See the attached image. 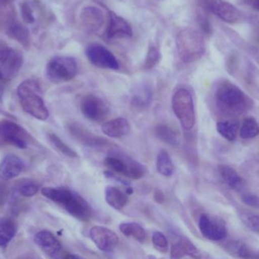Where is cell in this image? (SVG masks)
Here are the masks:
<instances>
[{
  "label": "cell",
  "instance_id": "cell-5",
  "mask_svg": "<svg viewBox=\"0 0 259 259\" xmlns=\"http://www.w3.org/2000/svg\"><path fill=\"white\" fill-rule=\"evenodd\" d=\"M103 162L109 171L135 180L142 178L147 170L143 164L121 153H111Z\"/></svg>",
  "mask_w": 259,
  "mask_h": 259
},
{
  "label": "cell",
  "instance_id": "cell-35",
  "mask_svg": "<svg viewBox=\"0 0 259 259\" xmlns=\"http://www.w3.org/2000/svg\"><path fill=\"white\" fill-rule=\"evenodd\" d=\"M152 242L153 245L160 250L161 252H165L168 249V241L167 238L165 237V235L162 232H154L152 235Z\"/></svg>",
  "mask_w": 259,
  "mask_h": 259
},
{
  "label": "cell",
  "instance_id": "cell-10",
  "mask_svg": "<svg viewBox=\"0 0 259 259\" xmlns=\"http://www.w3.org/2000/svg\"><path fill=\"white\" fill-rule=\"evenodd\" d=\"M199 5L228 23H235L241 17L239 9L226 0H199Z\"/></svg>",
  "mask_w": 259,
  "mask_h": 259
},
{
  "label": "cell",
  "instance_id": "cell-19",
  "mask_svg": "<svg viewBox=\"0 0 259 259\" xmlns=\"http://www.w3.org/2000/svg\"><path fill=\"white\" fill-rule=\"evenodd\" d=\"M24 162L14 154H7L0 162V179L3 181L11 180L23 171Z\"/></svg>",
  "mask_w": 259,
  "mask_h": 259
},
{
  "label": "cell",
  "instance_id": "cell-4",
  "mask_svg": "<svg viewBox=\"0 0 259 259\" xmlns=\"http://www.w3.org/2000/svg\"><path fill=\"white\" fill-rule=\"evenodd\" d=\"M176 48L179 58L184 63L198 60L205 52V44L201 33L190 27L183 28L177 33Z\"/></svg>",
  "mask_w": 259,
  "mask_h": 259
},
{
  "label": "cell",
  "instance_id": "cell-3",
  "mask_svg": "<svg viewBox=\"0 0 259 259\" xmlns=\"http://www.w3.org/2000/svg\"><path fill=\"white\" fill-rule=\"evenodd\" d=\"M40 86L34 80H24L17 87V95L22 109L39 120L49 117V110L40 95Z\"/></svg>",
  "mask_w": 259,
  "mask_h": 259
},
{
  "label": "cell",
  "instance_id": "cell-43",
  "mask_svg": "<svg viewBox=\"0 0 259 259\" xmlns=\"http://www.w3.org/2000/svg\"><path fill=\"white\" fill-rule=\"evenodd\" d=\"M2 112H3V111H2V110H1V108H0V113H2Z\"/></svg>",
  "mask_w": 259,
  "mask_h": 259
},
{
  "label": "cell",
  "instance_id": "cell-32",
  "mask_svg": "<svg viewBox=\"0 0 259 259\" xmlns=\"http://www.w3.org/2000/svg\"><path fill=\"white\" fill-rule=\"evenodd\" d=\"M217 131L226 140L234 141L238 131V123L235 121H220L217 123Z\"/></svg>",
  "mask_w": 259,
  "mask_h": 259
},
{
  "label": "cell",
  "instance_id": "cell-29",
  "mask_svg": "<svg viewBox=\"0 0 259 259\" xmlns=\"http://www.w3.org/2000/svg\"><path fill=\"white\" fill-rule=\"evenodd\" d=\"M228 250L234 256L240 257L242 259H257L258 255L248 248L243 242H232L228 246Z\"/></svg>",
  "mask_w": 259,
  "mask_h": 259
},
{
  "label": "cell",
  "instance_id": "cell-18",
  "mask_svg": "<svg viewBox=\"0 0 259 259\" xmlns=\"http://www.w3.org/2000/svg\"><path fill=\"white\" fill-rule=\"evenodd\" d=\"M103 13L95 6H85L80 12V24L85 31L95 32L103 24Z\"/></svg>",
  "mask_w": 259,
  "mask_h": 259
},
{
  "label": "cell",
  "instance_id": "cell-14",
  "mask_svg": "<svg viewBox=\"0 0 259 259\" xmlns=\"http://www.w3.org/2000/svg\"><path fill=\"white\" fill-rule=\"evenodd\" d=\"M198 228L202 236L211 241H220L227 235L225 224L222 221L213 219L208 214L203 213L200 215Z\"/></svg>",
  "mask_w": 259,
  "mask_h": 259
},
{
  "label": "cell",
  "instance_id": "cell-40",
  "mask_svg": "<svg viewBox=\"0 0 259 259\" xmlns=\"http://www.w3.org/2000/svg\"><path fill=\"white\" fill-rule=\"evenodd\" d=\"M60 259H85L77 254H65L60 257Z\"/></svg>",
  "mask_w": 259,
  "mask_h": 259
},
{
  "label": "cell",
  "instance_id": "cell-38",
  "mask_svg": "<svg viewBox=\"0 0 259 259\" xmlns=\"http://www.w3.org/2000/svg\"><path fill=\"white\" fill-rule=\"evenodd\" d=\"M18 192H19L20 195H22L24 197H31V196L36 194L37 186L34 183H30V182L29 183H25V184H22L19 187Z\"/></svg>",
  "mask_w": 259,
  "mask_h": 259
},
{
  "label": "cell",
  "instance_id": "cell-39",
  "mask_svg": "<svg viewBox=\"0 0 259 259\" xmlns=\"http://www.w3.org/2000/svg\"><path fill=\"white\" fill-rule=\"evenodd\" d=\"M242 199L243 201L248 204V205H251V206H257L259 204V198L254 195V194H251V193H246L242 196Z\"/></svg>",
  "mask_w": 259,
  "mask_h": 259
},
{
  "label": "cell",
  "instance_id": "cell-33",
  "mask_svg": "<svg viewBox=\"0 0 259 259\" xmlns=\"http://www.w3.org/2000/svg\"><path fill=\"white\" fill-rule=\"evenodd\" d=\"M48 138H49L51 144L63 155L67 156V157H70V158H76L77 157V153L73 149H71L64 141H62L56 134L50 133V134H48Z\"/></svg>",
  "mask_w": 259,
  "mask_h": 259
},
{
  "label": "cell",
  "instance_id": "cell-22",
  "mask_svg": "<svg viewBox=\"0 0 259 259\" xmlns=\"http://www.w3.org/2000/svg\"><path fill=\"white\" fill-rule=\"evenodd\" d=\"M153 98L152 88L148 84H140L133 90L131 103L134 107L143 109L150 105Z\"/></svg>",
  "mask_w": 259,
  "mask_h": 259
},
{
  "label": "cell",
  "instance_id": "cell-37",
  "mask_svg": "<svg viewBox=\"0 0 259 259\" xmlns=\"http://www.w3.org/2000/svg\"><path fill=\"white\" fill-rule=\"evenodd\" d=\"M20 13L23 21L26 24L32 23L34 21V14L31 6L27 2H23L20 5Z\"/></svg>",
  "mask_w": 259,
  "mask_h": 259
},
{
  "label": "cell",
  "instance_id": "cell-15",
  "mask_svg": "<svg viewBox=\"0 0 259 259\" xmlns=\"http://www.w3.org/2000/svg\"><path fill=\"white\" fill-rule=\"evenodd\" d=\"M68 132L71 134L72 137H74L78 142L83 144L84 146L91 147V148H99L106 146L108 142L100 138L98 136H95L91 132H89L86 127H84L82 124L78 122H70L67 124Z\"/></svg>",
  "mask_w": 259,
  "mask_h": 259
},
{
  "label": "cell",
  "instance_id": "cell-21",
  "mask_svg": "<svg viewBox=\"0 0 259 259\" xmlns=\"http://www.w3.org/2000/svg\"><path fill=\"white\" fill-rule=\"evenodd\" d=\"M130 123L124 117H116L102 124V132L109 138H120L128 134Z\"/></svg>",
  "mask_w": 259,
  "mask_h": 259
},
{
  "label": "cell",
  "instance_id": "cell-20",
  "mask_svg": "<svg viewBox=\"0 0 259 259\" xmlns=\"http://www.w3.org/2000/svg\"><path fill=\"white\" fill-rule=\"evenodd\" d=\"M170 256L171 259H181L184 256L199 259L201 257V253L188 238L181 237L173 243L170 250Z\"/></svg>",
  "mask_w": 259,
  "mask_h": 259
},
{
  "label": "cell",
  "instance_id": "cell-24",
  "mask_svg": "<svg viewBox=\"0 0 259 259\" xmlns=\"http://www.w3.org/2000/svg\"><path fill=\"white\" fill-rule=\"evenodd\" d=\"M17 233V224L12 218H0V247L5 248Z\"/></svg>",
  "mask_w": 259,
  "mask_h": 259
},
{
  "label": "cell",
  "instance_id": "cell-42",
  "mask_svg": "<svg viewBox=\"0 0 259 259\" xmlns=\"http://www.w3.org/2000/svg\"><path fill=\"white\" fill-rule=\"evenodd\" d=\"M1 82V81H0ZM3 93H4V88L2 86V84L0 83V102H2V97H3Z\"/></svg>",
  "mask_w": 259,
  "mask_h": 259
},
{
  "label": "cell",
  "instance_id": "cell-17",
  "mask_svg": "<svg viewBox=\"0 0 259 259\" xmlns=\"http://www.w3.org/2000/svg\"><path fill=\"white\" fill-rule=\"evenodd\" d=\"M106 37L108 39L132 37L133 29L131 24L121 16L115 14L112 11L108 12V23L106 27Z\"/></svg>",
  "mask_w": 259,
  "mask_h": 259
},
{
  "label": "cell",
  "instance_id": "cell-27",
  "mask_svg": "<svg viewBox=\"0 0 259 259\" xmlns=\"http://www.w3.org/2000/svg\"><path fill=\"white\" fill-rule=\"evenodd\" d=\"M7 33L10 37L14 38L18 42H20L22 46H24V47L28 46L29 32H28V29L24 25H22L18 22H13L9 25V27L7 29Z\"/></svg>",
  "mask_w": 259,
  "mask_h": 259
},
{
  "label": "cell",
  "instance_id": "cell-9",
  "mask_svg": "<svg viewBox=\"0 0 259 259\" xmlns=\"http://www.w3.org/2000/svg\"><path fill=\"white\" fill-rule=\"evenodd\" d=\"M23 64L22 54L13 48L0 49V81L12 80Z\"/></svg>",
  "mask_w": 259,
  "mask_h": 259
},
{
  "label": "cell",
  "instance_id": "cell-36",
  "mask_svg": "<svg viewBox=\"0 0 259 259\" xmlns=\"http://www.w3.org/2000/svg\"><path fill=\"white\" fill-rule=\"evenodd\" d=\"M242 220L248 229L259 234V214L248 213L245 214Z\"/></svg>",
  "mask_w": 259,
  "mask_h": 259
},
{
  "label": "cell",
  "instance_id": "cell-6",
  "mask_svg": "<svg viewBox=\"0 0 259 259\" xmlns=\"http://www.w3.org/2000/svg\"><path fill=\"white\" fill-rule=\"evenodd\" d=\"M172 109L181 126L189 131L195 123V112L192 95L186 88H179L172 97Z\"/></svg>",
  "mask_w": 259,
  "mask_h": 259
},
{
  "label": "cell",
  "instance_id": "cell-2",
  "mask_svg": "<svg viewBox=\"0 0 259 259\" xmlns=\"http://www.w3.org/2000/svg\"><path fill=\"white\" fill-rule=\"evenodd\" d=\"M40 191L45 197L62 206L72 217L80 221H88L91 218L92 209L90 205L77 192L61 186H46Z\"/></svg>",
  "mask_w": 259,
  "mask_h": 259
},
{
  "label": "cell",
  "instance_id": "cell-23",
  "mask_svg": "<svg viewBox=\"0 0 259 259\" xmlns=\"http://www.w3.org/2000/svg\"><path fill=\"white\" fill-rule=\"evenodd\" d=\"M104 197L107 204L116 210L122 209L128 201L127 194L114 186H107L105 188Z\"/></svg>",
  "mask_w": 259,
  "mask_h": 259
},
{
  "label": "cell",
  "instance_id": "cell-28",
  "mask_svg": "<svg viewBox=\"0 0 259 259\" xmlns=\"http://www.w3.org/2000/svg\"><path fill=\"white\" fill-rule=\"evenodd\" d=\"M157 170L158 172L166 177L171 176L174 173V165L169 154L162 150L157 156Z\"/></svg>",
  "mask_w": 259,
  "mask_h": 259
},
{
  "label": "cell",
  "instance_id": "cell-8",
  "mask_svg": "<svg viewBox=\"0 0 259 259\" xmlns=\"http://www.w3.org/2000/svg\"><path fill=\"white\" fill-rule=\"evenodd\" d=\"M28 141L29 135L22 126L8 119L0 121V146L11 145L18 149H26Z\"/></svg>",
  "mask_w": 259,
  "mask_h": 259
},
{
  "label": "cell",
  "instance_id": "cell-7",
  "mask_svg": "<svg viewBox=\"0 0 259 259\" xmlns=\"http://www.w3.org/2000/svg\"><path fill=\"white\" fill-rule=\"evenodd\" d=\"M78 72L77 61L69 56H56L52 58L47 67L46 74L48 79L56 84L72 80Z\"/></svg>",
  "mask_w": 259,
  "mask_h": 259
},
{
  "label": "cell",
  "instance_id": "cell-31",
  "mask_svg": "<svg viewBox=\"0 0 259 259\" xmlns=\"http://www.w3.org/2000/svg\"><path fill=\"white\" fill-rule=\"evenodd\" d=\"M259 135V125L253 117H247L244 119L240 128V136L242 139L249 140Z\"/></svg>",
  "mask_w": 259,
  "mask_h": 259
},
{
  "label": "cell",
  "instance_id": "cell-26",
  "mask_svg": "<svg viewBox=\"0 0 259 259\" xmlns=\"http://www.w3.org/2000/svg\"><path fill=\"white\" fill-rule=\"evenodd\" d=\"M219 171L220 174L229 187L233 189H239L243 185V179L242 177L238 174V172L233 169L231 166L228 165H220L219 166Z\"/></svg>",
  "mask_w": 259,
  "mask_h": 259
},
{
  "label": "cell",
  "instance_id": "cell-25",
  "mask_svg": "<svg viewBox=\"0 0 259 259\" xmlns=\"http://www.w3.org/2000/svg\"><path fill=\"white\" fill-rule=\"evenodd\" d=\"M119 231L126 237L134 238L140 243L145 242L147 238V234L145 229L138 223L135 222H124L121 223L118 227Z\"/></svg>",
  "mask_w": 259,
  "mask_h": 259
},
{
  "label": "cell",
  "instance_id": "cell-41",
  "mask_svg": "<svg viewBox=\"0 0 259 259\" xmlns=\"http://www.w3.org/2000/svg\"><path fill=\"white\" fill-rule=\"evenodd\" d=\"M252 6H253V8H254L255 10L259 11V0H253Z\"/></svg>",
  "mask_w": 259,
  "mask_h": 259
},
{
  "label": "cell",
  "instance_id": "cell-34",
  "mask_svg": "<svg viewBox=\"0 0 259 259\" xmlns=\"http://www.w3.org/2000/svg\"><path fill=\"white\" fill-rule=\"evenodd\" d=\"M160 58H161V54L159 50L155 46H150L145 59V63H144L145 69L154 68L159 63Z\"/></svg>",
  "mask_w": 259,
  "mask_h": 259
},
{
  "label": "cell",
  "instance_id": "cell-30",
  "mask_svg": "<svg viewBox=\"0 0 259 259\" xmlns=\"http://www.w3.org/2000/svg\"><path fill=\"white\" fill-rule=\"evenodd\" d=\"M155 134L158 139L171 146H176L178 144V136L176 132L166 124H158L155 127Z\"/></svg>",
  "mask_w": 259,
  "mask_h": 259
},
{
  "label": "cell",
  "instance_id": "cell-1",
  "mask_svg": "<svg viewBox=\"0 0 259 259\" xmlns=\"http://www.w3.org/2000/svg\"><path fill=\"white\" fill-rule=\"evenodd\" d=\"M214 97L219 110L228 116H239L249 111L253 106L251 98L228 80L218 86Z\"/></svg>",
  "mask_w": 259,
  "mask_h": 259
},
{
  "label": "cell",
  "instance_id": "cell-12",
  "mask_svg": "<svg viewBox=\"0 0 259 259\" xmlns=\"http://www.w3.org/2000/svg\"><path fill=\"white\" fill-rule=\"evenodd\" d=\"M89 237L95 246L103 252H112L118 243V237L112 230L103 226H93L89 230Z\"/></svg>",
  "mask_w": 259,
  "mask_h": 259
},
{
  "label": "cell",
  "instance_id": "cell-11",
  "mask_svg": "<svg viewBox=\"0 0 259 259\" xmlns=\"http://www.w3.org/2000/svg\"><path fill=\"white\" fill-rule=\"evenodd\" d=\"M85 53L89 62L95 67L110 70H117L119 68L115 56L102 45L91 44L86 48Z\"/></svg>",
  "mask_w": 259,
  "mask_h": 259
},
{
  "label": "cell",
  "instance_id": "cell-13",
  "mask_svg": "<svg viewBox=\"0 0 259 259\" xmlns=\"http://www.w3.org/2000/svg\"><path fill=\"white\" fill-rule=\"evenodd\" d=\"M80 107L83 115L92 121H100L108 113V107L105 102L95 95L85 96L81 101Z\"/></svg>",
  "mask_w": 259,
  "mask_h": 259
},
{
  "label": "cell",
  "instance_id": "cell-16",
  "mask_svg": "<svg viewBox=\"0 0 259 259\" xmlns=\"http://www.w3.org/2000/svg\"><path fill=\"white\" fill-rule=\"evenodd\" d=\"M34 243L49 256L55 259H60L62 245L57 237L48 230L38 231L33 237Z\"/></svg>",
  "mask_w": 259,
  "mask_h": 259
}]
</instances>
